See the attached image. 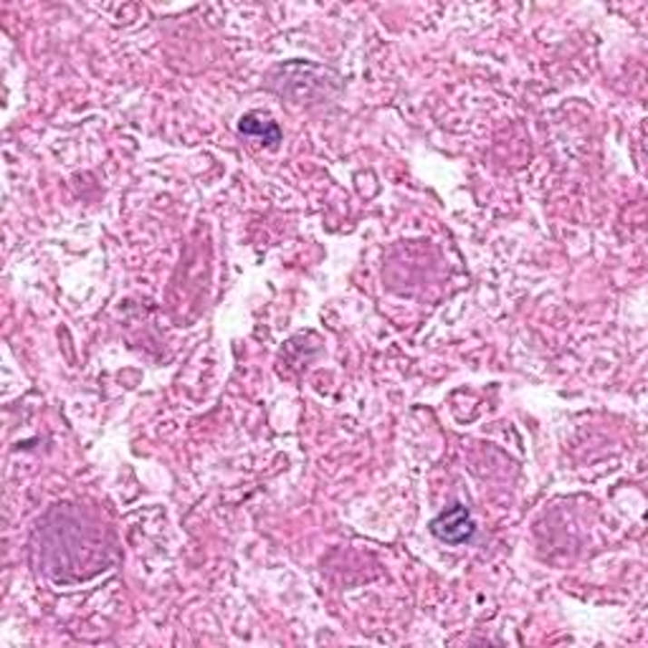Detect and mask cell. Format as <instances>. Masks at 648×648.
I'll return each instance as SVG.
<instances>
[{"label":"cell","instance_id":"1","mask_svg":"<svg viewBox=\"0 0 648 648\" xmlns=\"http://www.w3.org/2000/svg\"><path fill=\"white\" fill-rule=\"evenodd\" d=\"M431 529L433 535H436L441 542L461 545V542H468L471 537H474L476 525H474V519H471V515H468L466 506L454 505L451 509H446V512H441V515L433 519Z\"/></svg>","mask_w":648,"mask_h":648},{"label":"cell","instance_id":"2","mask_svg":"<svg viewBox=\"0 0 648 648\" xmlns=\"http://www.w3.org/2000/svg\"><path fill=\"white\" fill-rule=\"evenodd\" d=\"M239 130L243 134L264 137V142H279V140H281V130L277 127V122L264 120V117H259V114H246V117H241Z\"/></svg>","mask_w":648,"mask_h":648}]
</instances>
